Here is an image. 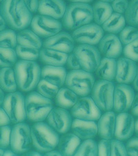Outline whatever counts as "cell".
<instances>
[{"instance_id":"27","label":"cell","mask_w":138,"mask_h":156,"mask_svg":"<svg viewBox=\"0 0 138 156\" xmlns=\"http://www.w3.org/2000/svg\"><path fill=\"white\" fill-rule=\"evenodd\" d=\"M56 105L59 107L69 109L72 108L79 100L78 95L68 87H61L55 98Z\"/></svg>"},{"instance_id":"52","label":"cell","mask_w":138,"mask_h":156,"mask_svg":"<svg viewBox=\"0 0 138 156\" xmlns=\"http://www.w3.org/2000/svg\"><path fill=\"white\" fill-rule=\"evenodd\" d=\"M133 87L135 88V89L137 91H138V68H137L136 76H135V78L133 82Z\"/></svg>"},{"instance_id":"4","label":"cell","mask_w":138,"mask_h":156,"mask_svg":"<svg viewBox=\"0 0 138 156\" xmlns=\"http://www.w3.org/2000/svg\"><path fill=\"white\" fill-rule=\"evenodd\" d=\"M93 20V7L87 3L73 2L66 8L62 19L63 27L67 30H75Z\"/></svg>"},{"instance_id":"33","label":"cell","mask_w":138,"mask_h":156,"mask_svg":"<svg viewBox=\"0 0 138 156\" xmlns=\"http://www.w3.org/2000/svg\"><path fill=\"white\" fill-rule=\"evenodd\" d=\"M18 45L17 34L13 29H5L0 33V46L2 48H15Z\"/></svg>"},{"instance_id":"32","label":"cell","mask_w":138,"mask_h":156,"mask_svg":"<svg viewBox=\"0 0 138 156\" xmlns=\"http://www.w3.org/2000/svg\"><path fill=\"white\" fill-rule=\"evenodd\" d=\"M17 54L14 48H0V66L12 67L16 64L17 61Z\"/></svg>"},{"instance_id":"18","label":"cell","mask_w":138,"mask_h":156,"mask_svg":"<svg viewBox=\"0 0 138 156\" xmlns=\"http://www.w3.org/2000/svg\"><path fill=\"white\" fill-rule=\"evenodd\" d=\"M135 121L133 115L127 112L117 115L115 138L126 141L131 138L135 133Z\"/></svg>"},{"instance_id":"16","label":"cell","mask_w":138,"mask_h":156,"mask_svg":"<svg viewBox=\"0 0 138 156\" xmlns=\"http://www.w3.org/2000/svg\"><path fill=\"white\" fill-rule=\"evenodd\" d=\"M75 41L73 36L69 33L59 32L52 37L46 38L43 42V47L69 54L75 48Z\"/></svg>"},{"instance_id":"46","label":"cell","mask_w":138,"mask_h":156,"mask_svg":"<svg viewBox=\"0 0 138 156\" xmlns=\"http://www.w3.org/2000/svg\"><path fill=\"white\" fill-rule=\"evenodd\" d=\"M25 4L29 11L32 13L37 12L39 10L40 1L39 0H24Z\"/></svg>"},{"instance_id":"15","label":"cell","mask_w":138,"mask_h":156,"mask_svg":"<svg viewBox=\"0 0 138 156\" xmlns=\"http://www.w3.org/2000/svg\"><path fill=\"white\" fill-rule=\"evenodd\" d=\"M47 122L59 134H65L72 126V116L66 108L53 107L47 117Z\"/></svg>"},{"instance_id":"51","label":"cell","mask_w":138,"mask_h":156,"mask_svg":"<svg viewBox=\"0 0 138 156\" xmlns=\"http://www.w3.org/2000/svg\"><path fill=\"white\" fill-rule=\"evenodd\" d=\"M42 153H41L40 151H28V152L25 153L24 155H27V156H30V155H33V156H41L42 155V154H41Z\"/></svg>"},{"instance_id":"35","label":"cell","mask_w":138,"mask_h":156,"mask_svg":"<svg viewBox=\"0 0 138 156\" xmlns=\"http://www.w3.org/2000/svg\"><path fill=\"white\" fill-rule=\"evenodd\" d=\"M59 88H60L57 86L42 79L40 80L37 87V92L40 93L44 97L51 99V100L55 98Z\"/></svg>"},{"instance_id":"53","label":"cell","mask_w":138,"mask_h":156,"mask_svg":"<svg viewBox=\"0 0 138 156\" xmlns=\"http://www.w3.org/2000/svg\"><path fill=\"white\" fill-rule=\"evenodd\" d=\"M72 2H79V3H90L93 0H70Z\"/></svg>"},{"instance_id":"50","label":"cell","mask_w":138,"mask_h":156,"mask_svg":"<svg viewBox=\"0 0 138 156\" xmlns=\"http://www.w3.org/2000/svg\"><path fill=\"white\" fill-rule=\"evenodd\" d=\"M0 24H1V26H0V29H1V31L5 30V28L6 27L7 22H6V20H5L4 17L2 14H1V16H0Z\"/></svg>"},{"instance_id":"26","label":"cell","mask_w":138,"mask_h":156,"mask_svg":"<svg viewBox=\"0 0 138 156\" xmlns=\"http://www.w3.org/2000/svg\"><path fill=\"white\" fill-rule=\"evenodd\" d=\"M117 72V61L114 58H104L101 59L97 69V76L100 80L113 81L115 79Z\"/></svg>"},{"instance_id":"21","label":"cell","mask_w":138,"mask_h":156,"mask_svg":"<svg viewBox=\"0 0 138 156\" xmlns=\"http://www.w3.org/2000/svg\"><path fill=\"white\" fill-rule=\"evenodd\" d=\"M64 0H40L39 13L47 15L55 19H62L66 10Z\"/></svg>"},{"instance_id":"17","label":"cell","mask_w":138,"mask_h":156,"mask_svg":"<svg viewBox=\"0 0 138 156\" xmlns=\"http://www.w3.org/2000/svg\"><path fill=\"white\" fill-rule=\"evenodd\" d=\"M136 62L126 57L119 58L117 61V72L115 80L119 84L133 82L137 71Z\"/></svg>"},{"instance_id":"45","label":"cell","mask_w":138,"mask_h":156,"mask_svg":"<svg viewBox=\"0 0 138 156\" xmlns=\"http://www.w3.org/2000/svg\"><path fill=\"white\" fill-rule=\"evenodd\" d=\"M67 67L71 70L82 69L81 65L74 53H69L66 61Z\"/></svg>"},{"instance_id":"11","label":"cell","mask_w":138,"mask_h":156,"mask_svg":"<svg viewBox=\"0 0 138 156\" xmlns=\"http://www.w3.org/2000/svg\"><path fill=\"white\" fill-rule=\"evenodd\" d=\"M31 28L40 37L48 38L61 32L62 22L44 15H35L31 22Z\"/></svg>"},{"instance_id":"38","label":"cell","mask_w":138,"mask_h":156,"mask_svg":"<svg viewBox=\"0 0 138 156\" xmlns=\"http://www.w3.org/2000/svg\"><path fill=\"white\" fill-rule=\"evenodd\" d=\"M138 38V28L133 26H128L119 33V40L126 46Z\"/></svg>"},{"instance_id":"25","label":"cell","mask_w":138,"mask_h":156,"mask_svg":"<svg viewBox=\"0 0 138 156\" xmlns=\"http://www.w3.org/2000/svg\"><path fill=\"white\" fill-rule=\"evenodd\" d=\"M69 54L53 49L43 48L40 49V59L46 65L64 66L66 64Z\"/></svg>"},{"instance_id":"9","label":"cell","mask_w":138,"mask_h":156,"mask_svg":"<svg viewBox=\"0 0 138 156\" xmlns=\"http://www.w3.org/2000/svg\"><path fill=\"white\" fill-rule=\"evenodd\" d=\"M33 145L31 129L24 122L15 124L12 128L10 138V149L19 154L29 151Z\"/></svg>"},{"instance_id":"54","label":"cell","mask_w":138,"mask_h":156,"mask_svg":"<svg viewBox=\"0 0 138 156\" xmlns=\"http://www.w3.org/2000/svg\"><path fill=\"white\" fill-rule=\"evenodd\" d=\"M135 133L136 136L138 137V118L135 121Z\"/></svg>"},{"instance_id":"12","label":"cell","mask_w":138,"mask_h":156,"mask_svg":"<svg viewBox=\"0 0 138 156\" xmlns=\"http://www.w3.org/2000/svg\"><path fill=\"white\" fill-rule=\"evenodd\" d=\"M71 115L75 118L88 121H97L101 115V110L92 97L80 98L71 108Z\"/></svg>"},{"instance_id":"1","label":"cell","mask_w":138,"mask_h":156,"mask_svg":"<svg viewBox=\"0 0 138 156\" xmlns=\"http://www.w3.org/2000/svg\"><path fill=\"white\" fill-rule=\"evenodd\" d=\"M1 14L10 28L19 31L29 27L33 18L24 0H4L1 5Z\"/></svg>"},{"instance_id":"3","label":"cell","mask_w":138,"mask_h":156,"mask_svg":"<svg viewBox=\"0 0 138 156\" xmlns=\"http://www.w3.org/2000/svg\"><path fill=\"white\" fill-rule=\"evenodd\" d=\"M30 129L33 145L38 151L46 153L58 146L60 138L59 133L48 124L43 122H35Z\"/></svg>"},{"instance_id":"34","label":"cell","mask_w":138,"mask_h":156,"mask_svg":"<svg viewBox=\"0 0 138 156\" xmlns=\"http://www.w3.org/2000/svg\"><path fill=\"white\" fill-rule=\"evenodd\" d=\"M75 155L97 156L98 155V144L93 139L85 140L81 143Z\"/></svg>"},{"instance_id":"55","label":"cell","mask_w":138,"mask_h":156,"mask_svg":"<svg viewBox=\"0 0 138 156\" xmlns=\"http://www.w3.org/2000/svg\"><path fill=\"white\" fill-rule=\"evenodd\" d=\"M4 99H5V97H4V95L3 90H2V88H1V106H2V105H3Z\"/></svg>"},{"instance_id":"44","label":"cell","mask_w":138,"mask_h":156,"mask_svg":"<svg viewBox=\"0 0 138 156\" xmlns=\"http://www.w3.org/2000/svg\"><path fill=\"white\" fill-rule=\"evenodd\" d=\"M126 147L128 155L138 156V137L129 139Z\"/></svg>"},{"instance_id":"47","label":"cell","mask_w":138,"mask_h":156,"mask_svg":"<svg viewBox=\"0 0 138 156\" xmlns=\"http://www.w3.org/2000/svg\"><path fill=\"white\" fill-rule=\"evenodd\" d=\"M0 114H1V121H0L1 126L10 125V123H12L10 117L3 107H1V109H0Z\"/></svg>"},{"instance_id":"41","label":"cell","mask_w":138,"mask_h":156,"mask_svg":"<svg viewBox=\"0 0 138 156\" xmlns=\"http://www.w3.org/2000/svg\"><path fill=\"white\" fill-rule=\"evenodd\" d=\"M12 129L9 125L1 126L0 129V146L1 147L7 149L10 146V138H11Z\"/></svg>"},{"instance_id":"7","label":"cell","mask_w":138,"mask_h":156,"mask_svg":"<svg viewBox=\"0 0 138 156\" xmlns=\"http://www.w3.org/2000/svg\"><path fill=\"white\" fill-rule=\"evenodd\" d=\"M26 98L21 92L8 93L5 96L2 107L11 119L12 123L24 122L27 118L26 112Z\"/></svg>"},{"instance_id":"37","label":"cell","mask_w":138,"mask_h":156,"mask_svg":"<svg viewBox=\"0 0 138 156\" xmlns=\"http://www.w3.org/2000/svg\"><path fill=\"white\" fill-rule=\"evenodd\" d=\"M126 23L130 26L138 27V0H131L125 13Z\"/></svg>"},{"instance_id":"42","label":"cell","mask_w":138,"mask_h":156,"mask_svg":"<svg viewBox=\"0 0 138 156\" xmlns=\"http://www.w3.org/2000/svg\"><path fill=\"white\" fill-rule=\"evenodd\" d=\"M113 140V139H112ZM112 140H101L98 143V155L109 156L111 155Z\"/></svg>"},{"instance_id":"2","label":"cell","mask_w":138,"mask_h":156,"mask_svg":"<svg viewBox=\"0 0 138 156\" xmlns=\"http://www.w3.org/2000/svg\"><path fill=\"white\" fill-rule=\"evenodd\" d=\"M18 88L23 92H31L41 80V69L35 61L19 60L15 65Z\"/></svg>"},{"instance_id":"10","label":"cell","mask_w":138,"mask_h":156,"mask_svg":"<svg viewBox=\"0 0 138 156\" xmlns=\"http://www.w3.org/2000/svg\"><path fill=\"white\" fill-rule=\"evenodd\" d=\"M73 53L79 60L82 69L90 73L96 71L101 60L99 48L94 45L80 44L75 48Z\"/></svg>"},{"instance_id":"29","label":"cell","mask_w":138,"mask_h":156,"mask_svg":"<svg viewBox=\"0 0 138 156\" xmlns=\"http://www.w3.org/2000/svg\"><path fill=\"white\" fill-rule=\"evenodd\" d=\"M17 42L19 45L37 49H41L43 46V42L40 36L33 30L26 28L17 33Z\"/></svg>"},{"instance_id":"49","label":"cell","mask_w":138,"mask_h":156,"mask_svg":"<svg viewBox=\"0 0 138 156\" xmlns=\"http://www.w3.org/2000/svg\"><path fill=\"white\" fill-rule=\"evenodd\" d=\"M45 156H63L61 153V152L59 151V150H52L48 151L47 153H46L44 154Z\"/></svg>"},{"instance_id":"24","label":"cell","mask_w":138,"mask_h":156,"mask_svg":"<svg viewBox=\"0 0 138 156\" xmlns=\"http://www.w3.org/2000/svg\"><path fill=\"white\" fill-rule=\"evenodd\" d=\"M81 140L73 133H66L59 138L58 150L63 156L75 155L81 144Z\"/></svg>"},{"instance_id":"8","label":"cell","mask_w":138,"mask_h":156,"mask_svg":"<svg viewBox=\"0 0 138 156\" xmlns=\"http://www.w3.org/2000/svg\"><path fill=\"white\" fill-rule=\"evenodd\" d=\"M115 88V84L112 81L100 80L95 82L91 94L101 111L106 112L113 108Z\"/></svg>"},{"instance_id":"30","label":"cell","mask_w":138,"mask_h":156,"mask_svg":"<svg viewBox=\"0 0 138 156\" xmlns=\"http://www.w3.org/2000/svg\"><path fill=\"white\" fill-rule=\"evenodd\" d=\"M93 20L96 24L102 26L111 15L113 14V10L109 2L98 1L95 2L93 6Z\"/></svg>"},{"instance_id":"57","label":"cell","mask_w":138,"mask_h":156,"mask_svg":"<svg viewBox=\"0 0 138 156\" xmlns=\"http://www.w3.org/2000/svg\"><path fill=\"white\" fill-rule=\"evenodd\" d=\"M1 1H2H2H4V0H1Z\"/></svg>"},{"instance_id":"14","label":"cell","mask_w":138,"mask_h":156,"mask_svg":"<svg viewBox=\"0 0 138 156\" xmlns=\"http://www.w3.org/2000/svg\"><path fill=\"white\" fill-rule=\"evenodd\" d=\"M133 88L126 84H118L114 91L113 109L115 113H124L131 108L135 98Z\"/></svg>"},{"instance_id":"22","label":"cell","mask_w":138,"mask_h":156,"mask_svg":"<svg viewBox=\"0 0 138 156\" xmlns=\"http://www.w3.org/2000/svg\"><path fill=\"white\" fill-rule=\"evenodd\" d=\"M117 115L112 111H106L98 119V134L101 138L112 140L115 137Z\"/></svg>"},{"instance_id":"28","label":"cell","mask_w":138,"mask_h":156,"mask_svg":"<svg viewBox=\"0 0 138 156\" xmlns=\"http://www.w3.org/2000/svg\"><path fill=\"white\" fill-rule=\"evenodd\" d=\"M0 86L2 89L6 93L17 91L18 86L15 70L12 67L2 68L0 71Z\"/></svg>"},{"instance_id":"31","label":"cell","mask_w":138,"mask_h":156,"mask_svg":"<svg viewBox=\"0 0 138 156\" xmlns=\"http://www.w3.org/2000/svg\"><path fill=\"white\" fill-rule=\"evenodd\" d=\"M126 21L125 16L118 12H113L111 17L104 23L102 28L105 32L117 34L125 28Z\"/></svg>"},{"instance_id":"48","label":"cell","mask_w":138,"mask_h":156,"mask_svg":"<svg viewBox=\"0 0 138 156\" xmlns=\"http://www.w3.org/2000/svg\"><path fill=\"white\" fill-rule=\"evenodd\" d=\"M131 110L133 115L138 117V93L135 96L134 101L133 102Z\"/></svg>"},{"instance_id":"20","label":"cell","mask_w":138,"mask_h":156,"mask_svg":"<svg viewBox=\"0 0 138 156\" xmlns=\"http://www.w3.org/2000/svg\"><path fill=\"white\" fill-rule=\"evenodd\" d=\"M71 129L74 134L83 140L93 139L98 133V126L95 121L75 118L73 120Z\"/></svg>"},{"instance_id":"56","label":"cell","mask_w":138,"mask_h":156,"mask_svg":"<svg viewBox=\"0 0 138 156\" xmlns=\"http://www.w3.org/2000/svg\"><path fill=\"white\" fill-rule=\"evenodd\" d=\"M100 1H103V2H112L113 0H100Z\"/></svg>"},{"instance_id":"6","label":"cell","mask_w":138,"mask_h":156,"mask_svg":"<svg viewBox=\"0 0 138 156\" xmlns=\"http://www.w3.org/2000/svg\"><path fill=\"white\" fill-rule=\"evenodd\" d=\"M95 84V77L92 73L79 69L71 70L67 74L65 85L78 96L84 97L91 93Z\"/></svg>"},{"instance_id":"23","label":"cell","mask_w":138,"mask_h":156,"mask_svg":"<svg viewBox=\"0 0 138 156\" xmlns=\"http://www.w3.org/2000/svg\"><path fill=\"white\" fill-rule=\"evenodd\" d=\"M67 74L66 70L64 66L46 65L41 69V79L61 88L66 83Z\"/></svg>"},{"instance_id":"19","label":"cell","mask_w":138,"mask_h":156,"mask_svg":"<svg viewBox=\"0 0 138 156\" xmlns=\"http://www.w3.org/2000/svg\"><path fill=\"white\" fill-rule=\"evenodd\" d=\"M98 45L101 54L105 58L116 59L123 53V44L119 37L113 33L104 35Z\"/></svg>"},{"instance_id":"40","label":"cell","mask_w":138,"mask_h":156,"mask_svg":"<svg viewBox=\"0 0 138 156\" xmlns=\"http://www.w3.org/2000/svg\"><path fill=\"white\" fill-rule=\"evenodd\" d=\"M112 156H126L128 155L126 147L123 141L118 139L112 140Z\"/></svg>"},{"instance_id":"39","label":"cell","mask_w":138,"mask_h":156,"mask_svg":"<svg viewBox=\"0 0 138 156\" xmlns=\"http://www.w3.org/2000/svg\"><path fill=\"white\" fill-rule=\"evenodd\" d=\"M123 54L126 58L138 62V38L124 46Z\"/></svg>"},{"instance_id":"36","label":"cell","mask_w":138,"mask_h":156,"mask_svg":"<svg viewBox=\"0 0 138 156\" xmlns=\"http://www.w3.org/2000/svg\"><path fill=\"white\" fill-rule=\"evenodd\" d=\"M18 58L23 60L35 61L40 58V49L34 48L28 46L18 45L15 48Z\"/></svg>"},{"instance_id":"43","label":"cell","mask_w":138,"mask_h":156,"mask_svg":"<svg viewBox=\"0 0 138 156\" xmlns=\"http://www.w3.org/2000/svg\"><path fill=\"white\" fill-rule=\"evenodd\" d=\"M129 5L128 0H113L111 4L113 11L122 15L126 13Z\"/></svg>"},{"instance_id":"5","label":"cell","mask_w":138,"mask_h":156,"mask_svg":"<svg viewBox=\"0 0 138 156\" xmlns=\"http://www.w3.org/2000/svg\"><path fill=\"white\" fill-rule=\"evenodd\" d=\"M26 112L28 120L43 122L53 108L51 99L46 98L39 92L31 91L26 96Z\"/></svg>"},{"instance_id":"13","label":"cell","mask_w":138,"mask_h":156,"mask_svg":"<svg viewBox=\"0 0 138 156\" xmlns=\"http://www.w3.org/2000/svg\"><path fill=\"white\" fill-rule=\"evenodd\" d=\"M104 34V30L102 27L96 23H90L74 30L72 36L77 43L95 46L100 43Z\"/></svg>"}]
</instances>
